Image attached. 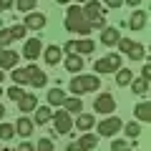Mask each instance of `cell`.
I'll return each instance as SVG.
<instances>
[{"instance_id":"obj_1","label":"cell","mask_w":151,"mask_h":151,"mask_svg":"<svg viewBox=\"0 0 151 151\" xmlns=\"http://www.w3.org/2000/svg\"><path fill=\"white\" fill-rule=\"evenodd\" d=\"M65 30L81 33V35H88V33L93 30L91 23L83 18V13H81V8H78V5H70L68 10H65Z\"/></svg>"},{"instance_id":"obj_2","label":"cell","mask_w":151,"mask_h":151,"mask_svg":"<svg viewBox=\"0 0 151 151\" xmlns=\"http://www.w3.org/2000/svg\"><path fill=\"white\" fill-rule=\"evenodd\" d=\"M101 88V78L98 76H73L70 81V91L73 96H83V93H93Z\"/></svg>"},{"instance_id":"obj_3","label":"cell","mask_w":151,"mask_h":151,"mask_svg":"<svg viewBox=\"0 0 151 151\" xmlns=\"http://www.w3.org/2000/svg\"><path fill=\"white\" fill-rule=\"evenodd\" d=\"M65 53H76V55H86V53H93L96 50V43L93 40H88V38H83V40H68V43L63 45Z\"/></svg>"},{"instance_id":"obj_4","label":"cell","mask_w":151,"mask_h":151,"mask_svg":"<svg viewBox=\"0 0 151 151\" xmlns=\"http://www.w3.org/2000/svg\"><path fill=\"white\" fill-rule=\"evenodd\" d=\"M83 18H86L88 23H98V20H103V15H106V10H103V3H98V0H88L86 3V8H83Z\"/></svg>"},{"instance_id":"obj_5","label":"cell","mask_w":151,"mask_h":151,"mask_svg":"<svg viewBox=\"0 0 151 151\" xmlns=\"http://www.w3.org/2000/svg\"><path fill=\"white\" fill-rule=\"evenodd\" d=\"M121 129H124V121H121L119 116H111V119L101 121V124L96 126V131H98L101 136H116Z\"/></svg>"},{"instance_id":"obj_6","label":"cell","mask_w":151,"mask_h":151,"mask_svg":"<svg viewBox=\"0 0 151 151\" xmlns=\"http://www.w3.org/2000/svg\"><path fill=\"white\" fill-rule=\"evenodd\" d=\"M93 108H96V113H113L116 111V101H113L111 93H98Z\"/></svg>"},{"instance_id":"obj_7","label":"cell","mask_w":151,"mask_h":151,"mask_svg":"<svg viewBox=\"0 0 151 151\" xmlns=\"http://www.w3.org/2000/svg\"><path fill=\"white\" fill-rule=\"evenodd\" d=\"M53 121H55V131L58 134H68L73 129V119L68 111H53Z\"/></svg>"},{"instance_id":"obj_8","label":"cell","mask_w":151,"mask_h":151,"mask_svg":"<svg viewBox=\"0 0 151 151\" xmlns=\"http://www.w3.org/2000/svg\"><path fill=\"white\" fill-rule=\"evenodd\" d=\"M45 23H48V20H45L43 13L33 10V13H25V23H23V25H25V30H43Z\"/></svg>"},{"instance_id":"obj_9","label":"cell","mask_w":151,"mask_h":151,"mask_svg":"<svg viewBox=\"0 0 151 151\" xmlns=\"http://www.w3.org/2000/svg\"><path fill=\"white\" fill-rule=\"evenodd\" d=\"M40 53H43V43H40V38H30V40H25L23 55H25L28 60H35Z\"/></svg>"},{"instance_id":"obj_10","label":"cell","mask_w":151,"mask_h":151,"mask_svg":"<svg viewBox=\"0 0 151 151\" xmlns=\"http://www.w3.org/2000/svg\"><path fill=\"white\" fill-rule=\"evenodd\" d=\"M28 73H30V81H28L30 86H35V88H43L45 83H48V76H45V70H40L35 63H33V65H28Z\"/></svg>"},{"instance_id":"obj_11","label":"cell","mask_w":151,"mask_h":151,"mask_svg":"<svg viewBox=\"0 0 151 151\" xmlns=\"http://www.w3.org/2000/svg\"><path fill=\"white\" fill-rule=\"evenodd\" d=\"M18 58L20 55L15 53V50H5V48H0V70H10L18 65Z\"/></svg>"},{"instance_id":"obj_12","label":"cell","mask_w":151,"mask_h":151,"mask_svg":"<svg viewBox=\"0 0 151 151\" xmlns=\"http://www.w3.org/2000/svg\"><path fill=\"white\" fill-rule=\"evenodd\" d=\"M73 146H76V151H91V149H96V146H98V136L96 134H83Z\"/></svg>"},{"instance_id":"obj_13","label":"cell","mask_w":151,"mask_h":151,"mask_svg":"<svg viewBox=\"0 0 151 151\" xmlns=\"http://www.w3.org/2000/svg\"><path fill=\"white\" fill-rule=\"evenodd\" d=\"M33 131H35V124H33L28 116H20V119L15 121V134H20V136H30Z\"/></svg>"},{"instance_id":"obj_14","label":"cell","mask_w":151,"mask_h":151,"mask_svg":"<svg viewBox=\"0 0 151 151\" xmlns=\"http://www.w3.org/2000/svg\"><path fill=\"white\" fill-rule=\"evenodd\" d=\"M119 40H121V33L116 30V28H108V25H106V28L101 30V43H103V45H116Z\"/></svg>"},{"instance_id":"obj_15","label":"cell","mask_w":151,"mask_h":151,"mask_svg":"<svg viewBox=\"0 0 151 151\" xmlns=\"http://www.w3.org/2000/svg\"><path fill=\"white\" fill-rule=\"evenodd\" d=\"M50 119H53V111H50V106H35V121H33L35 126H45Z\"/></svg>"},{"instance_id":"obj_16","label":"cell","mask_w":151,"mask_h":151,"mask_svg":"<svg viewBox=\"0 0 151 151\" xmlns=\"http://www.w3.org/2000/svg\"><path fill=\"white\" fill-rule=\"evenodd\" d=\"M35 106H38V98H35V93H23V98L18 101V108H20L23 113H28V111H35Z\"/></svg>"},{"instance_id":"obj_17","label":"cell","mask_w":151,"mask_h":151,"mask_svg":"<svg viewBox=\"0 0 151 151\" xmlns=\"http://www.w3.org/2000/svg\"><path fill=\"white\" fill-rule=\"evenodd\" d=\"M43 55H45V63L48 65H55V63H60V58H63V50H60L58 45H48V48L43 50Z\"/></svg>"},{"instance_id":"obj_18","label":"cell","mask_w":151,"mask_h":151,"mask_svg":"<svg viewBox=\"0 0 151 151\" xmlns=\"http://www.w3.org/2000/svg\"><path fill=\"white\" fill-rule=\"evenodd\" d=\"M93 126H96V116H91V113H81L76 119V129L78 131H91Z\"/></svg>"},{"instance_id":"obj_19","label":"cell","mask_w":151,"mask_h":151,"mask_svg":"<svg viewBox=\"0 0 151 151\" xmlns=\"http://www.w3.org/2000/svg\"><path fill=\"white\" fill-rule=\"evenodd\" d=\"M144 25H146V13L144 10H134V15H131V20H129V28L131 30H144Z\"/></svg>"},{"instance_id":"obj_20","label":"cell","mask_w":151,"mask_h":151,"mask_svg":"<svg viewBox=\"0 0 151 151\" xmlns=\"http://www.w3.org/2000/svg\"><path fill=\"white\" fill-rule=\"evenodd\" d=\"M129 86H131V91H134V93L146 96V93H149V78H141V76H139V78H134Z\"/></svg>"},{"instance_id":"obj_21","label":"cell","mask_w":151,"mask_h":151,"mask_svg":"<svg viewBox=\"0 0 151 151\" xmlns=\"http://www.w3.org/2000/svg\"><path fill=\"white\" fill-rule=\"evenodd\" d=\"M63 108H65L68 113H78V111H83V101H81V96L65 98V101H63Z\"/></svg>"},{"instance_id":"obj_22","label":"cell","mask_w":151,"mask_h":151,"mask_svg":"<svg viewBox=\"0 0 151 151\" xmlns=\"http://www.w3.org/2000/svg\"><path fill=\"white\" fill-rule=\"evenodd\" d=\"M65 70H83V58L81 55H76V53H70L68 58H65Z\"/></svg>"},{"instance_id":"obj_23","label":"cell","mask_w":151,"mask_h":151,"mask_svg":"<svg viewBox=\"0 0 151 151\" xmlns=\"http://www.w3.org/2000/svg\"><path fill=\"white\" fill-rule=\"evenodd\" d=\"M134 113H136V119H139V121H149V119H151V106H149V101L139 103V106L134 108Z\"/></svg>"},{"instance_id":"obj_24","label":"cell","mask_w":151,"mask_h":151,"mask_svg":"<svg viewBox=\"0 0 151 151\" xmlns=\"http://www.w3.org/2000/svg\"><path fill=\"white\" fill-rule=\"evenodd\" d=\"M65 98H68V96H65L60 88H53V91H48V103H50V106H63Z\"/></svg>"},{"instance_id":"obj_25","label":"cell","mask_w":151,"mask_h":151,"mask_svg":"<svg viewBox=\"0 0 151 151\" xmlns=\"http://www.w3.org/2000/svg\"><path fill=\"white\" fill-rule=\"evenodd\" d=\"M134 81V73L126 68H119V73H116V86H129V83Z\"/></svg>"},{"instance_id":"obj_26","label":"cell","mask_w":151,"mask_h":151,"mask_svg":"<svg viewBox=\"0 0 151 151\" xmlns=\"http://www.w3.org/2000/svg\"><path fill=\"white\" fill-rule=\"evenodd\" d=\"M124 134L129 136V139H139V136H141V126L136 124V121H131V124H124Z\"/></svg>"},{"instance_id":"obj_27","label":"cell","mask_w":151,"mask_h":151,"mask_svg":"<svg viewBox=\"0 0 151 151\" xmlns=\"http://www.w3.org/2000/svg\"><path fill=\"white\" fill-rule=\"evenodd\" d=\"M30 81V73H28V68H20V70H13V83H18V86H23V83Z\"/></svg>"},{"instance_id":"obj_28","label":"cell","mask_w":151,"mask_h":151,"mask_svg":"<svg viewBox=\"0 0 151 151\" xmlns=\"http://www.w3.org/2000/svg\"><path fill=\"white\" fill-rule=\"evenodd\" d=\"M93 70H96V76H98V73H113V68H111V63H108V58L96 60V63H93Z\"/></svg>"},{"instance_id":"obj_29","label":"cell","mask_w":151,"mask_h":151,"mask_svg":"<svg viewBox=\"0 0 151 151\" xmlns=\"http://www.w3.org/2000/svg\"><path fill=\"white\" fill-rule=\"evenodd\" d=\"M13 136H15V126H13V124H0V139L10 141Z\"/></svg>"},{"instance_id":"obj_30","label":"cell","mask_w":151,"mask_h":151,"mask_svg":"<svg viewBox=\"0 0 151 151\" xmlns=\"http://www.w3.org/2000/svg\"><path fill=\"white\" fill-rule=\"evenodd\" d=\"M15 8L20 13H33L35 10V0H15Z\"/></svg>"},{"instance_id":"obj_31","label":"cell","mask_w":151,"mask_h":151,"mask_svg":"<svg viewBox=\"0 0 151 151\" xmlns=\"http://www.w3.org/2000/svg\"><path fill=\"white\" fill-rule=\"evenodd\" d=\"M126 55H129V58H134V60H139V58H144V55H146V48H144V45H139V43H134V45H131V50H129Z\"/></svg>"},{"instance_id":"obj_32","label":"cell","mask_w":151,"mask_h":151,"mask_svg":"<svg viewBox=\"0 0 151 151\" xmlns=\"http://www.w3.org/2000/svg\"><path fill=\"white\" fill-rule=\"evenodd\" d=\"M10 40H15V38H13V30L10 28H3V30H0V48H5Z\"/></svg>"},{"instance_id":"obj_33","label":"cell","mask_w":151,"mask_h":151,"mask_svg":"<svg viewBox=\"0 0 151 151\" xmlns=\"http://www.w3.org/2000/svg\"><path fill=\"white\" fill-rule=\"evenodd\" d=\"M111 151H131V144H129V141H121V139H113Z\"/></svg>"},{"instance_id":"obj_34","label":"cell","mask_w":151,"mask_h":151,"mask_svg":"<svg viewBox=\"0 0 151 151\" xmlns=\"http://www.w3.org/2000/svg\"><path fill=\"white\" fill-rule=\"evenodd\" d=\"M23 93H25V91H23L20 86H13V88H8V98H10V101H20V98H23Z\"/></svg>"},{"instance_id":"obj_35","label":"cell","mask_w":151,"mask_h":151,"mask_svg":"<svg viewBox=\"0 0 151 151\" xmlns=\"http://www.w3.org/2000/svg\"><path fill=\"white\" fill-rule=\"evenodd\" d=\"M106 58H108V63H111L113 70H119V68H121V55H119V53H108Z\"/></svg>"},{"instance_id":"obj_36","label":"cell","mask_w":151,"mask_h":151,"mask_svg":"<svg viewBox=\"0 0 151 151\" xmlns=\"http://www.w3.org/2000/svg\"><path fill=\"white\" fill-rule=\"evenodd\" d=\"M35 151H55V149H53V141H50V139H40Z\"/></svg>"},{"instance_id":"obj_37","label":"cell","mask_w":151,"mask_h":151,"mask_svg":"<svg viewBox=\"0 0 151 151\" xmlns=\"http://www.w3.org/2000/svg\"><path fill=\"white\" fill-rule=\"evenodd\" d=\"M131 45H134V40H129V38H121L119 40V50H124V53H129Z\"/></svg>"},{"instance_id":"obj_38","label":"cell","mask_w":151,"mask_h":151,"mask_svg":"<svg viewBox=\"0 0 151 151\" xmlns=\"http://www.w3.org/2000/svg\"><path fill=\"white\" fill-rule=\"evenodd\" d=\"M10 30H13V38H15V40L18 38H25V25H13Z\"/></svg>"},{"instance_id":"obj_39","label":"cell","mask_w":151,"mask_h":151,"mask_svg":"<svg viewBox=\"0 0 151 151\" xmlns=\"http://www.w3.org/2000/svg\"><path fill=\"white\" fill-rule=\"evenodd\" d=\"M124 0H103V8H111V10H119Z\"/></svg>"},{"instance_id":"obj_40","label":"cell","mask_w":151,"mask_h":151,"mask_svg":"<svg viewBox=\"0 0 151 151\" xmlns=\"http://www.w3.org/2000/svg\"><path fill=\"white\" fill-rule=\"evenodd\" d=\"M13 3H15V0H0V10H8V8H13Z\"/></svg>"},{"instance_id":"obj_41","label":"cell","mask_w":151,"mask_h":151,"mask_svg":"<svg viewBox=\"0 0 151 151\" xmlns=\"http://www.w3.org/2000/svg\"><path fill=\"white\" fill-rule=\"evenodd\" d=\"M18 151H35V146L25 141V144H20V146H18Z\"/></svg>"},{"instance_id":"obj_42","label":"cell","mask_w":151,"mask_h":151,"mask_svg":"<svg viewBox=\"0 0 151 151\" xmlns=\"http://www.w3.org/2000/svg\"><path fill=\"white\" fill-rule=\"evenodd\" d=\"M149 76H151V68H149V65H144V70H141V78H149Z\"/></svg>"},{"instance_id":"obj_43","label":"cell","mask_w":151,"mask_h":151,"mask_svg":"<svg viewBox=\"0 0 151 151\" xmlns=\"http://www.w3.org/2000/svg\"><path fill=\"white\" fill-rule=\"evenodd\" d=\"M126 3H129L131 8H139V3H141V0H126Z\"/></svg>"},{"instance_id":"obj_44","label":"cell","mask_w":151,"mask_h":151,"mask_svg":"<svg viewBox=\"0 0 151 151\" xmlns=\"http://www.w3.org/2000/svg\"><path fill=\"white\" fill-rule=\"evenodd\" d=\"M3 116H5V106H3V101H0V121H3Z\"/></svg>"},{"instance_id":"obj_45","label":"cell","mask_w":151,"mask_h":151,"mask_svg":"<svg viewBox=\"0 0 151 151\" xmlns=\"http://www.w3.org/2000/svg\"><path fill=\"white\" fill-rule=\"evenodd\" d=\"M55 3H60V5H68V3H70V0H55Z\"/></svg>"},{"instance_id":"obj_46","label":"cell","mask_w":151,"mask_h":151,"mask_svg":"<svg viewBox=\"0 0 151 151\" xmlns=\"http://www.w3.org/2000/svg\"><path fill=\"white\" fill-rule=\"evenodd\" d=\"M3 78H5V70H0V83H3Z\"/></svg>"},{"instance_id":"obj_47","label":"cell","mask_w":151,"mask_h":151,"mask_svg":"<svg viewBox=\"0 0 151 151\" xmlns=\"http://www.w3.org/2000/svg\"><path fill=\"white\" fill-rule=\"evenodd\" d=\"M78 3H88V0H78Z\"/></svg>"},{"instance_id":"obj_48","label":"cell","mask_w":151,"mask_h":151,"mask_svg":"<svg viewBox=\"0 0 151 151\" xmlns=\"http://www.w3.org/2000/svg\"><path fill=\"white\" fill-rule=\"evenodd\" d=\"M0 151H3V149H0Z\"/></svg>"}]
</instances>
